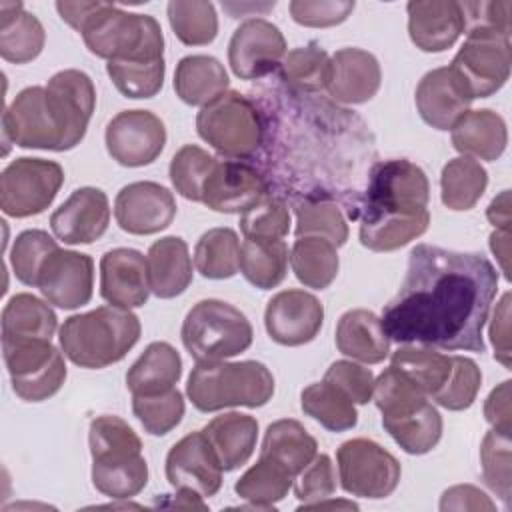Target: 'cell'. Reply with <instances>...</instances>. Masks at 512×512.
<instances>
[{"instance_id": "obj_1", "label": "cell", "mask_w": 512, "mask_h": 512, "mask_svg": "<svg viewBox=\"0 0 512 512\" xmlns=\"http://www.w3.org/2000/svg\"><path fill=\"white\" fill-rule=\"evenodd\" d=\"M498 290V272L478 252L416 244L382 326L398 344L484 352L482 330Z\"/></svg>"}, {"instance_id": "obj_2", "label": "cell", "mask_w": 512, "mask_h": 512, "mask_svg": "<svg viewBox=\"0 0 512 512\" xmlns=\"http://www.w3.org/2000/svg\"><path fill=\"white\" fill-rule=\"evenodd\" d=\"M430 184L426 172L406 160L374 162L354 216L360 244L372 252H392L422 236L430 224Z\"/></svg>"}, {"instance_id": "obj_3", "label": "cell", "mask_w": 512, "mask_h": 512, "mask_svg": "<svg viewBox=\"0 0 512 512\" xmlns=\"http://www.w3.org/2000/svg\"><path fill=\"white\" fill-rule=\"evenodd\" d=\"M88 446L94 488L114 500L138 496L148 484L142 440L120 416H96L90 422Z\"/></svg>"}, {"instance_id": "obj_4", "label": "cell", "mask_w": 512, "mask_h": 512, "mask_svg": "<svg viewBox=\"0 0 512 512\" xmlns=\"http://www.w3.org/2000/svg\"><path fill=\"white\" fill-rule=\"evenodd\" d=\"M140 320L118 306H98L74 314L60 326V348L80 368H106L120 362L140 340Z\"/></svg>"}, {"instance_id": "obj_5", "label": "cell", "mask_w": 512, "mask_h": 512, "mask_svg": "<svg viewBox=\"0 0 512 512\" xmlns=\"http://www.w3.org/2000/svg\"><path fill=\"white\" fill-rule=\"evenodd\" d=\"M186 394L200 412H216L232 406L260 408L274 394V376L266 364L242 362H196L188 376Z\"/></svg>"}, {"instance_id": "obj_6", "label": "cell", "mask_w": 512, "mask_h": 512, "mask_svg": "<svg viewBox=\"0 0 512 512\" xmlns=\"http://www.w3.org/2000/svg\"><path fill=\"white\" fill-rule=\"evenodd\" d=\"M80 34L86 48L108 62L164 58V36L158 20L108 2H96Z\"/></svg>"}, {"instance_id": "obj_7", "label": "cell", "mask_w": 512, "mask_h": 512, "mask_svg": "<svg viewBox=\"0 0 512 512\" xmlns=\"http://www.w3.org/2000/svg\"><path fill=\"white\" fill-rule=\"evenodd\" d=\"M182 344L196 362H216L250 348L254 330L236 306L206 298L196 302L182 322Z\"/></svg>"}, {"instance_id": "obj_8", "label": "cell", "mask_w": 512, "mask_h": 512, "mask_svg": "<svg viewBox=\"0 0 512 512\" xmlns=\"http://www.w3.org/2000/svg\"><path fill=\"white\" fill-rule=\"evenodd\" d=\"M196 132L218 154L244 160L262 148L266 124L248 96L228 90L198 112Z\"/></svg>"}, {"instance_id": "obj_9", "label": "cell", "mask_w": 512, "mask_h": 512, "mask_svg": "<svg viewBox=\"0 0 512 512\" xmlns=\"http://www.w3.org/2000/svg\"><path fill=\"white\" fill-rule=\"evenodd\" d=\"M2 356L12 390L24 402L48 400L68 374L64 354L50 338H2Z\"/></svg>"}, {"instance_id": "obj_10", "label": "cell", "mask_w": 512, "mask_h": 512, "mask_svg": "<svg viewBox=\"0 0 512 512\" xmlns=\"http://www.w3.org/2000/svg\"><path fill=\"white\" fill-rule=\"evenodd\" d=\"M510 66V36L492 30H470L448 68L474 100L496 94L506 84Z\"/></svg>"}, {"instance_id": "obj_11", "label": "cell", "mask_w": 512, "mask_h": 512, "mask_svg": "<svg viewBox=\"0 0 512 512\" xmlns=\"http://www.w3.org/2000/svg\"><path fill=\"white\" fill-rule=\"evenodd\" d=\"M64 184V168L54 160L16 158L0 174V208L6 216L42 214Z\"/></svg>"}, {"instance_id": "obj_12", "label": "cell", "mask_w": 512, "mask_h": 512, "mask_svg": "<svg viewBox=\"0 0 512 512\" xmlns=\"http://www.w3.org/2000/svg\"><path fill=\"white\" fill-rule=\"evenodd\" d=\"M338 480L344 492L380 500L390 496L400 482V462L370 438H352L336 452Z\"/></svg>"}, {"instance_id": "obj_13", "label": "cell", "mask_w": 512, "mask_h": 512, "mask_svg": "<svg viewBox=\"0 0 512 512\" xmlns=\"http://www.w3.org/2000/svg\"><path fill=\"white\" fill-rule=\"evenodd\" d=\"M46 88V106L60 136L62 152L72 150L86 136L88 122L96 108L92 78L76 68L56 72Z\"/></svg>"}, {"instance_id": "obj_14", "label": "cell", "mask_w": 512, "mask_h": 512, "mask_svg": "<svg viewBox=\"0 0 512 512\" xmlns=\"http://www.w3.org/2000/svg\"><path fill=\"white\" fill-rule=\"evenodd\" d=\"M106 150L120 166L152 164L164 150L166 126L150 110H122L106 126Z\"/></svg>"}, {"instance_id": "obj_15", "label": "cell", "mask_w": 512, "mask_h": 512, "mask_svg": "<svg viewBox=\"0 0 512 512\" xmlns=\"http://www.w3.org/2000/svg\"><path fill=\"white\" fill-rule=\"evenodd\" d=\"M284 56V34L264 18L244 20L228 42V64L240 80H258L278 70Z\"/></svg>"}, {"instance_id": "obj_16", "label": "cell", "mask_w": 512, "mask_h": 512, "mask_svg": "<svg viewBox=\"0 0 512 512\" xmlns=\"http://www.w3.org/2000/svg\"><path fill=\"white\" fill-rule=\"evenodd\" d=\"M164 470L176 490H192L202 498L214 496L222 486L224 470L204 430L180 438L168 450Z\"/></svg>"}, {"instance_id": "obj_17", "label": "cell", "mask_w": 512, "mask_h": 512, "mask_svg": "<svg viewBox=\"0 0 512 512\" xmlns=\"http://www.w3.org/2000/svg\"><path fill=\"white\" fill-rule=\"evenodd\" d=\"M268 196L266 176L244 160H218L204 182L202 202L222 214H244Z\"/></svg>"}, {"instance_id": "obj_18", "label": "cell", "mask_w": 512, "mask_h": 512, "mask_svg": "<svg viewBox=\"0 0 512 512\" xmlns=\"http://www.w3.org/2000/svg\"><path fill=\"white\" fill-rule=\"evenodd\" d=\"M324 322L322 302L306 290H282L274 294L264 310L268 336L282 346H302L312 342Z\"/></svg>"}, {"instance_id": "obj_19", "label": "cell", "mask_w": 512, "mask_h": 512, "mask_svg": "<svg viewBox=\"0 0 512 512\" xmlns=\"http://www.w3.org/2000/svg\"><path fill=\"white\" fill-rule=\"evenodd\" d=\"M36 288L58 308H80L92 298L94 260L88 254L58 248L44 260Z\"/></svg>"}, {"instance_id": "obj_20", "label": "cell", "mask_w": 512, "mask_h": 512, "mask_svg": "<svg viewBox=\"0 0 512 512\" xmlns=\"http://www.w3.org/2000/svg\"><path fill=\"white\" fill-rule=\"evenodd\" d=\"M4 142L20 148L62 152L60 136L46 106V88L28 86L20 90L2 114Z\"/></svg>"}, {"instance_id": "obj_21", "label": "cell", "mask_w": 512, "mask_h": 512, "mask_svg": "<svg viewBox=\"0 0 512 512\" xmlns=\"http://www.w3.org/2000/svg\"><path fill=\"white\" fill-rule=\"evenodd\" d=\"M174 194L158 182L142 180L124 186L114 200L116 224L136 236L156 234L168 228L176 216Z\"/></svg>"}, {"instance_id": "obj_22", "label": "cell", "mask_w": 512, "mask_h": 512, "mask_svg": "<svg viewBox=\"0 0 512 512\" xmlns=\"http://www.w3.org/2000/svg\"><path fill=\"white\" fill-rule=\"evenodd\" d=\"M110 224L108 196L94 186L76 188L50 216V228L64 244H92Z\"/></svg>"}, {"instance_id": "obj_23", "label": "cell", "mask_w": 512, "mask_h": 512, "mask_svg": "<svg viewBox=\"0 0 512 512\" xmlns=\"http://www.w3.org/2000/svg\"><path fill=\"white\" fill-rule=\"evenodd\" d=\"M152 288L148 260L134 248H112L100 260V296L118 308H138L148 302Z\"/></svg>"}, {"instance_id": "obj_24", "label": "cell", "mask_w": 512, "mask_h": 512, "mask_svg": "<svg viewBox=\"0 0 512 512\" xmlns=\"http://www.w3.org/2000/svg\"><path fill=\"white\" fill-rule=\"evenodd\" d=\"M408 36L422 52H444L464 32L460 2L412 0L406 4Z\"/></svg>"}, {"instance_id": "obj_25", "label": "cell", "mask_w": 512, "mask_h": 512, "mask_svg": "<svg viewBox=\"0 0 512 512\" xmlns=\"http://www.w3.org/2000/svg\"><path fill=\"white\" fill-rule=\"evenodd\" d=\"M382 70L376 56L362 48H340L330 58L326 90L340 104H364L380 88Z\"/></svg>"}, {"instance_id": "obj_26", "label": "cell", "mask_w": 512, "mask_h": 512, "mask_svg": "<svg viewBox=\"0 0 512 512\" xmlns=\"http://www.w3.org/2000/svg\"><path fill=\"white\" fill-rule=\"evenodd\" d=\"M414 102L420 118L436 128L450 130L472 104V98L462 88L458 78L448 66L434 68L422 76L416 86Z\"/></svg>"}, {"instance_id": "obj_27", "label": "cell", "mask_w": 512, "mask_h": 512, "mask_svg": "<svg viewBox=\"0 0 512 512\" xmlns=\"http://www.w3.org/2000/svg\"><path fill=\"white\" fill-rule=\"evenodd\" d=\"M450 140L462 156L494 162L506 150L508 128L504 118L490 108L468 110L450 128Z\"/></svg>"}, {"instance_id": "obj_28", "label": "cell", "mask_w": 512, "mask_h": 512, "mask_svg": "<svg viewBox=\"0 0 512 512\" xmlns=\"http://www.w3.org/2000/svg\"><path fill=\"white\" fill-rule=\"evenodd\" d=\"M334 340L344 356L364 364H378L390 354V338L382 320L366 308L344 312L336 324Z\"/></svg>"}, {"instance_id": "obj_29", "label": "cell", "mask_w": 512, "mask_h": 512, "mask_svg": "<svg viewBox=\"0 0 512 512\" xmlns=\"http://www.w3.org/2000/svg\"><path fill=\"white\" fill-rule=\"evenodd\" d=\"M150 288L154 296L168 300L180 296L192 282V260L188 244L180 236L156 240L146 254Z\"/></svg>"}, {"instance_id": "obj_30", "label": "cell", "mask_w": 512, "mask_h": 512, "mask_svg": "<svg viewBox=\"0 0 512 512\" xmlns=\"http://www.w3.org/2000/svg\"><path fill=\"white\" fill-rule=\"evenodd\" d=\"M204 434L208 436L222 470L232 472L244 466L254 454L258 440V420L250 414L226 412L214 416L204 426Z\"/></svg>"}, {"instance_id": "obj_31", "label": "cell", "mask_w": 512, "mask_h": 512, "mask_svg": "<svg viewBox=\"0 0 512 512\" xmlns=\"http://www.w3.org/2000/svg\"><path fill=\"white\" fill-rule=\"evenodd\" d=\"M46 42L42 22L24 10L22 2H0V56L26 64L40 56Z\"/></svg>"}, {"instance_id": "obj_32", "label": "cell", "mask_w": 512, "mask_h": 512, "mask_svg": "<svg viewBox=\"0 0 512 512\" xmlns=\"http://www.w3.org/2000/svg\"><path fill=\"white\" fill-rule=\"evenodd\" d=\"M228 74L218 58L206 54L184 56L176 64L174 90L176 96L190 106H206L228 92Z\"/></svg>"}, {"instance_id": "obj_33", "label": "cell", "mask_w": 512, "mask_h": 512, "mask_svg": "<svg viewBox=\"0 0 512 512\" xmlns=\"http://www.w3.org/2000/svg\"><path fill=\"white\" fill-rule=\"evenodd\" d=\"M182 376V358L168 342H150L126 372L132 396L158 394L176 386Z\"/></svg>"}, {"instance_id": "obj_34", "label": "cell", "mask_w": 512, "mask_h": 512, "mask_svg": "<svg viewBox=\"0 0 512 512\" xmlns=\"http://www.w3.org/2000/svg\"><path fill=\"white\" fill-rule=\"evenodd\" d=\"M390 364L402 370L434 402L448 386L454 372V354H442L428 346L400 344Z\"/></svg>"}, {"instance_id": "obj_35", "label": "cell", "mask_w": 512, "mask_h": 512, "mask_svg": "<svg viewBox=\"0 0 512 512\" xmlns=\"http://www.w3.org/2000/svg\"><path fill=\"white\" fill-rule=\"evenodd\" d=\"M316 438L294 418L272 422L262 440L260 456H268L296 476L316 456Z\"/></svg>"}, {"instance_id": "obj_36", "label": "cell", "mask_w": 512, "mask_h": 512, "mask_svg": "<svg viewBox=\"0 0 512 512\" xmlns=\"http://www.w3.org/2000/svg\"><path fill=\"white\" fill-rule=\"evenodd\" d=\"M290 264L296 278L314 290L328 288L340 268L336 246L322 236H300L292 244Z\"/></svg>"}, {"instance_id": "obj_37", "label": "cell", "mask_w": 512, "mask_h": 512, "mask_svg": "<svg viewBox=\"0 0 512 512\" xmlns=\"http://www.w3.org/2000/svg\"><path fill=\"white\" fill-rule=\"evenodd\" d=\"M488 186L486 168L470 158L458 156L444 164L440 174V198L450 210L462 212L476 206Z\"/></svg>"}, {"instance_id": "obj_38", "label": "cell", "mask_w": 512, "mask_h": 512, "mask_svg": "<svg viewBox=\"0 0 512 512\" xmlns=\"http://www.w3.org/2000/svg\"><path fill=\"white\" fill-rule=\"evenodd\" d=\"M58 328L56 312L34 294H14L2 310V338H50Z\"/></svg>"}, {"instance_id": "obj_39", "label": "cell", "mask_w": 512, "mask_h": 512, "mask_svg": "<svg viewBox=\"0 0 512 512\" xmlns=\"http://www.w3.org/2000/svg\"><path fill=\"white\" fill-rule=\"evenodd\" d=\"M290 252L284 240H248L240 246V272L260 290L276 288L288 272Z\"/></svg>"}, {"instance_id": "obj_40", "label": "cell", "mask_w": 512, "mask_h": 512, "mask_svg": "<svg viewBox=\"0 0 512 512\" xmlns=\"http://www.w3.org/2000/svg\"><path fill=\"white\" fill-rule=\"evenodd\" d=\"M300 406L306 416L314 418L330 432L350 430L358 422L354 402L340 388L326 382L324 378L302 390Z\"/></svg>"}, {"instance_id": "obj_41", "label": "cell", "mask_w": 512, "mask_h": 512, "mask_svg": "<svg viewBox=\"0 0 512 512\" xmlns=\"http://www.w3.org/2000/svg\"><path fill=\"white\" fill-rule=\"evenodd\" d=\"M330 58L316 42L286 52L278 76L294 94H316L326 90Z\"/></svg>"}, {"instance_id": "obj_42", "label": "cell", "mask_w": 512, "mask_h": 512, "mask_svg": "<svg viewBox=\"0 0 512 512\" xmlns=\"http://www.w3.org/2000/svg\"><path fill=\"white\" fill-rule=\"evenodd\" d=\"M294 476L276 460L268 456H260L256 464H252L234 484V492L252 502L254 508L270 510L274 502H280L288 490L292 488Z\"/></svg>"}, {"instance_id": "obj_43", "label": "cell", "mask_w": 512, "mask_h": 512, "mask_svg": "<svg viewBox=\"0 0 512 512\" xmlns=\"http://www.w3.org/2000/svg\"><path fill=\"white\" fill-rule=\"evenodd\" d=\"M194 266L208 280L232 278L240 270L238 234L228 228H210L194 246Z\"/></svg>"}, {"instance_id": "obj_44", "label": "cell", "mask_w": 512, "mask_h": 512, "mask_svg": "<svg viewBox=\"0 0 512 512\" xmlns=\"http://www.w3.org/2000/svg\"><path fill=\"white\" fill-rule=\"evenodd\" d=\"M296 214V238L300 236H322L328 238L336 248L348 240V222L340 206L322 196H304L294 200Z\"/></svg>"}, {"instance_id": "obj_45", "label": "cell", "mask_w": 512, "mask_h": 512, "mask_svg": "<svg viewBox=\"0 0 512 512\" xmlns=\"http://www.w3.org/2000/svg\"><path fill=\"white\" fill-rule=\"evenodd\" d=\"M166 12L176 38L186 46H204L218 36V14L212 2L172 0Z\"/></svg>"}, {"instance_id": "obj_46", "label": "cell", "mask_w": 512, "mask_h": 512, "mask_svg": "<svg viewBox=\"0 0 512 512\" xmlns=\"http://www.w3.org/2000/svg\"><path fill=\"white\" fill-rule=\"evenodd\" d=\"M106 72L126 98H152L162 90L166 64L160 60H110Z\"/></svg>"}, {"instance_id": "obj_47", "label": "cell", "mask_w": 512, "mask_h": 512, "mask_svg": "<svg viewBox=\"0 0 512 512\" xmlns=\"http://www.w3.org/2000/svg\"><path fill=\"white\" fill-rule=\"evenodd\" d=\"M216 158L196 144L182 146L170 160V180L176 192L192 202H202V188L216 166Z\"/></svg>"}, {"instance_id": "obj_48", "label": "cell", "mask_w": 512, "mask_h": 512, "mask_svg": "<svg viewBox=\"0 0 512 512\" xmlns=\"http://www.w3.org/2000/svg\"><path fill=\"white\" fill-rule=\"evenodd\" d=\"M184 396L174 386L158 394L132 396V412L152 436H164L174 430L184 416Z\"/></svg>"}, {"instance_id": "obj_49", "label": "cell", "mask_w": 512, "mask_h": 512, "mask_svg": "<svg viewBox=\"0 0 512 512\" xmlns=\"http://www.w3.org/2000/svg\"><path fill=\"white\" fill-rule=\"evenodd\" d=\"M58 248L60 246L56 244V240L44 230L32 228L20 232L10 250V264L14 276L26 286H36L44 260Z\"/></svg>"}, {"instance_id": "obj_50", "label": "cell", "mask_w": 512, "mask_h": 512, "mask_svg": "<svg viewBox=\"0 0 512 512\" xmlns=\"http://www.w3.org/2000/svg\"><path fill=\"white\" fill-rule=\"evenodd\" d=\"M482 478L486 486L502 498L504 504L510 502V432L488 430L480 446Z\"/></svg>"}, {"instance_id": "obj_51", "label": "cell", "mask_w": 512, "mask_h": 512, "mask_svg": "<svg viewBox=\"0 0 512 512\" xmlns=\"http://www.w3.org/2000/svg\"><path fill=\"white\" fill-rule=\"evenodd\" d=\"M240 230L248 240H282L290 232L288 204L278 196H266L240 216Z\"/></svg>"}, {"instance_id": "obj_52", "label": "cell", "mask_w": 512, "mask_h": 512, "mask_svg": "<svg viewBox=\"0 0 512 512\" xmlns=\"http://www.w3.org/2000/svg\"><path fill=\"white\" fill-rule=\"evenodd\" d=\"M296 476L298 478L294 482V496L300 500L298 510L324 498H332L338 486L336 468L328 454H316Z\"/></svg>"}, {"instance_id": "obj_53", "label": "cell", "mask_w": 512, "mask_h": 512, "mask_svg": "<svg viewBox=\"0 0 512 512\" xmlns=\"http://www.w3.org/2000/svg\"><path fill=\"white\" fill-rule=\"evenodd\" d=\"M482 386V372L472 358L454 354V372L444 392L434 400L438 406L460 412L474 404Z\"/></svg>"}, {"instance_id": "obj_54", "label": "cell", "mask_w": 512, "mask_h": 512, "mask_svg": "<svg viewBox=\"0 0 512 512\" xmlns=\"http://www.w3.org/2000/svg\"><path fill=\"white\" fill-rule=\"evenodd\" d=\"M354 6V0H292L288 10L300 26L330 28L342 24L354 12Z\"/></svg>"}, {"instance_id": "obj_55", "label": "cell", "mask_w": 512, "mask_h": 512, "mask_svg": "<svg viewBox=\"0 0 512 512\" xmlns=\"http://www.w3.org/2000/svg\"><path fill=\"white\" fill-rule=\"evenodd\" d=\"M324 380L340 388L354 404H368L374 394V374L352 360H336L328 366Z\"/></svg>"}, {"instance_id": "obj_56", "label": "cell", "mask_w": 512, "mask_h": 512, "mask_svg": "<svg viewBox=\"0 0 512 512\" xmlns=\"http://www.w3.org/2000/svg\"><path fill=\"white\" fill-rule=\"evenodd\" d=\"M464 32L470 30H492L510 36V10L512 4L508 0H480V2H460Z\"/></svg>"}, {"instance_id": "obj_57", "label": "cell", "mask_w": 512, "mask_h": 512, "mask_svg": "<svg viewBox=\"0 0 512 512\" xmlns=\"http://www.w3.org/2000/svg\"><path fill=\"white\" fill-rule=\"evenodd\" d=\"M488 336L494 346V358L504 368H510V292H506L496 304Z\"/></svg>"}, {"instance_id": "obj_58", "label": "cell", "mask_w": 512, "mask_h": 512, "mask_svg": "<svg viewBox=\"0 0 512 512\" xmlns=\"http://www.w3.org/2000/svg\"><path fill=\"white\" fill-rule=\"evenodd\" d=\"M496 504L476 486L458 484L444 490L440 498V510H494Z\"/></svg>"}, {"instance_id": "obj_59", "label": "cell", "mask_w": 512, "mask_h": 512, "mask_svg": "<svg viewBox=\"0 0 512 512\" xmlns=\"http://www.w3.org/2000/svg\"><path fill=\"white\" fill-rule=\"evenodd\" d=\"M510 380H504L496 386L486 402H484V416L492 424L494 430L510 432L512 428V406H510Z\"/></svg>"}, {"instance_id": "obj_60", "label": "cell", "mask_w": 512, "mask_h": 512, "mask_svg": "<svg viewBox=\"0 0 512 512\" xmlns=\"http://www.w3.org/2000/svg\"><path fill=\"white\" fill-rule=\"evenodd\" d=\"M488 220L500 228V230H510V192L504 190L500 192L488 206L486 210Z\"/></svg>"}, {"instance_id": "obj_61", "label": "cell", "mask_w": 512, "mask_h": 512, "mask_svg": "<svg viewBox=\"0 0 512 512\" xmlns=\"http://www.w3.org/2000/svg\"><path fill=\"white\" fill-rule=\"evenodd\" d=\"M490 250L494 252V256L500 262V268L504 272V276L510 280V272H508V254H510V232L508 230H500L496 228L490 234Z\"/></svg>"}, {"instance_id": "obj_62", "label": "cell", "mask_w": 512, "mask_h": 512, "mask_svg": "<svg viewBox=\"0 0 512 512\" xmlns=\"http://www.w3.org/2000/svg\"><path fill=\"white\" fill-rule=\"evenodd\" d=\"M322 508H350V510H358V504L348 502V500H328V498H324V500H320L316 504H310V506H306L302 510H322Z\"/></svg>"}]
</instances>
